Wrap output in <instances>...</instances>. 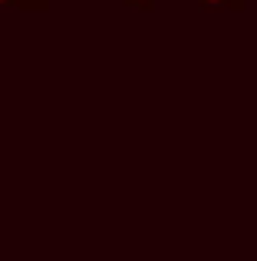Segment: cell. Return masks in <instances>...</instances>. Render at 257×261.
<instances>
[{
	"instance_id": "cell-3",
	"label": "cell",
	"mask_w": 257,
	"mask_h": 261,
	"mask_svg": "<svg viewBox=\"0 0 257 261\" xmlns=\"http://www.w3.org/2000/svg\"><path fill=\"white\" fill-rule=\"evenodd\" d=\"M125 7H132V10H142V13H152L155 10V0H122Z\"/></svg>"
},
{
	"instance_id": "cell-4",
	"label": "cell",
	"mask_w": 257,
	"mask_h": 261,
	"mask_svg": "<svg viewBox=\"0 0 257 261\" xmlns=\"http://www.w3.org/2000/svg\"><path fill=\"white\" fill-rule=\"evenodd\" d=\"M4 4H13V0H0V7H4Z\"/></svg>"
},
{
	"instance_id": "cell-1",
	"label": "cell",
	"mask_w": 257,
	"mask_h": 261,
	"mask_svg": "<svg viewBox=\"0 0 257 261\" xmlns=\"http://www.w3.org/2000/svg\"><path fill=\"white\" fill-rule=\"evenodd\" d=\"M198 7H201V10H208V13H224V10L241 13L247 7V0H198Z\"/></svg>"
},
{
	"instance_id": "cell-2",
	"label": "cell",
	"mask_w": 257,
	"mask_h": 261,
	"mask_svg": "<svg viewBox=\"0 0 257 261\" xmlns=\"http://www.w3.org/2000/svg\"><path fill=\"white\" fill-rule=\"evenodd\" d=\"M50 4L53 0H13V7H20L26 13H43V10H50Z\"/></svg>"
}]
</instances>
